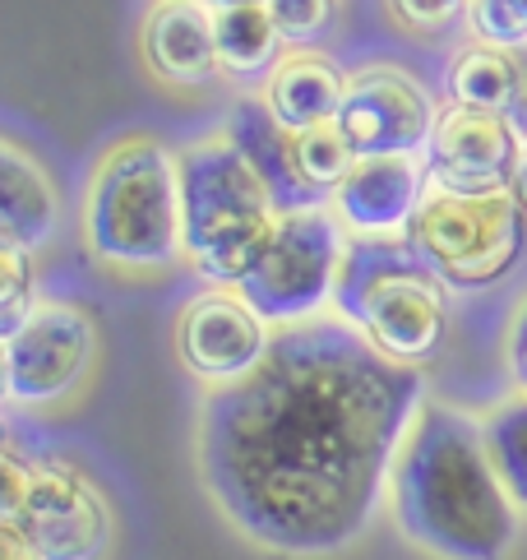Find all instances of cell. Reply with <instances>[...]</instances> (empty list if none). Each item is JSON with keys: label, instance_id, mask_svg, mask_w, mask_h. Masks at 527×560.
I'll list each match as a JSON object with an SVG mask.
<instances>
[{"label": "cell", "instance_id": "7", "mask_svg": "<svg viewBox=\"0 0 527 560\" xmlns=\"http://www.w3.org/2000/svg\"><path fill=\"white\" fill-rule=\"evenodd\" d=\"M408 242L449 288H481L504 278L523 255L527 209L514 190H495V195L431 190Z\"/></svg>", "mask_w": 527, "mask_h": 560}, {"label": "cell", "instance_id": "29", "mask_svg": "<svg viewBox=\"0 0 527 560\" xmlns=\"http://www.w3.org/2000/svg\"><path fill=\"white\" fill-rule=\"evenodd\" d=\"M518 66H523V97H518V107H514V116H510V121L527 130V47L518 51Z\"/></svg>", "mask_w": 527, "mask_h": 560}, {"label": "cell", "instance_id": "28", "mask_svg": "<svg viewBox=\"0 0 527 560\" xmlns=\"http://www.w3.org/2000/svg\"><path fill=\"white\" fill-rule=\"evenodd\" d=\"M0 560H47L14 524H0Z\"/></svg>", "mask_w": 527, "mask_h": 560}, {"label": "cell", "instance_id": "22", "mask_svg": "<svg viewBox=\"0 0 527 560\" xmlns=\"http://www.w3.org/2000/svg\"><path fill=\"white\" fill-rule=\"evenodd\" d=\"M28 255L33 250L0 242V338L14 334L37 311V283H33Z\"/></svg>", "mask_w": 527, "mask_h": 560}, {"label": "cell", "instance_id": "17", "mask_svg": "<svg viewBox=\"0 0 527 560\" xmlns=\"http://www.w3.org/2000/svg\"><path fill=\"white\" fill-rule=\"evenodd\" d=\"M227 130L241 149H246V158L259 167L264 186L273 190V205L278 213H292V209H311L315 205V190L301 182L296 172V149H292V130L278 126V116L264 107V97H241V103L232 107L227 116Z\"/></svg>", "mask_w": 527, "mask_h": 560}, {"label": "cell", "instance_id": "10", "mask_svg": "<svg viewBox=\"0 0 527 560\" xmlns=\"http://www.w3.org/2000/svg\"><path fill=\"white\" fill-rule=\"evenodd\" d=\"M523 139L510 116L449 103L425 144V176L444 195H495L514 190Z\"/></svg>", "mask_w": 527, "mask_h": 560}, {"label": "cell", "instance_id": "6", "mask_svg": "<svg viewBox=\"0 0 527 560\" xmlns=\"http://www.w3.org/2000/svg\"><path fill=\"white\" fill-rule=\"evenodd\" d=\"M342 255H348V228L333 218V209L311 205L278 213L269 246H264L259 265L241 278L236 292L273 329L306 325V319L333 311Z\"/></svg>", "mask_w": 527, "mask_h": 560}, {"label": "cell", "instance_id": "14", "mask_svg": "<svg viewBox=\"0 0 527 560\" xmlns=\"http://www.w3.org/2000/svg\"><path fill=\"white\" fill-rule=\"evenodd\" d=\"M144 66L172 89H199L218 66V10L209 0H153L139 28Z\"/></svg>", "mask_w": 527, "mask_h": 560}, {"label": "cell", "instance_id": "27", "mask_svg": "<svg viewBox=\"0 0 527 560\" xmlns=\"http://www.w3.org/2000/svg\"><path fill=\"white\" fill-rule=\"evenodd\" d=\"M510 366H514V380H518V389L527 394V302L518 306L514 325H510Z\"/></svg>", "mask_w": 527, "mask_h": 560}, {"label": "cell", "instance_id": "15", "mask_svg": "<svg viewBox=\"0 0 527 560\" xmlns=\"http://www.w3.org/2000/svg\"><path fill=\"white\" fill-rule=\"evenodd\" d=\"M60 228V195L47 167L37 158L0 139V242H14L24 250H43Z\"/></svg>", "mask_w": 527, "mask_h": 560}, {"label": "cell", "instance_id": "19", "mask_svg": "<svg viewBox=\"0 0 527 560\" xmlns=\"http://www.w3.org/2000/svg\"><path fill=\"white\" fill-rule=\"evenodd\" d=\"M282 33L269 5H236L218 10V66L236 79H259L282 61Z\"/></svg>", "mask_w": 527, "mask_h": 560}, {"label": "cell", "instance_id": "5", "mask_svg": "<svg viewBox=\"0 0 527 560\" xmlns=\"http://www.w3.org/2000/svg\"><path fill=\"white\" fill-rule=\"evenodd\" d=\"M444 278L417 255L408 236L394 242H366L348 236V255L338 269L333 315L348 319L356 334L394 357V362H431L449 325V296Z\"/></svg>", "mask_w": 527, "mask_h": 560}, {"label": "cell", "instance_id": "3", "mask_svg": "<svg viewBox=\"0 0 527 560\" xmlns=\"http://www.w3.org/2000/svg\"><path fill=\"white\" fill-rule=\"evenodd\" d=\"M84 246L120 273H153L186 259L180 153L153 135H126L97 158L84 190Z\"/></svg>", "mask_w": 527, "mask_h": 560}, {"label": "cell", "instance_id": "24", "mask_svg": "<svg viewBox=\"0 0 527 560\" xmlns=\"http://www.w3.org/2000/svg\"><path fill=\"white\" fill-rule=\"evenodd\" d=\"M288 47H311L333 28L338 0H264Z\"/></svg>", "mask_w": 527, "mask_h": 560}, {"label": "cell", "instance_id": "21", "mask_svg": "<svg viewBox=\"0 0 527 560\" xmlns=\"http://www.w3.org/2000/svg\"><path fill=\"white\" fill-rule=\"evenodd\" d=\"M292 149H296L301 182H306L315 195H333L342 182H348V172L356 167V149L348 144V135H342L338 116H333V121L311 126V130H296L292 135Z\"/></svg>", "mask_w": 527, "mask_h": 560}, {"label": "cell", "instance_id": "30", "mask_svg": "<svg viewBox=\"0 0 527 560\" xmlns=\"http://www.w3.org/2000/svg\"><path fill=\"white\" fill-rule=\"evenodd\" d=\"M514 195L523 199V209H527V139H523V153H518V172H514Z\"/></svg>", "mask_w": 527, "mask_h": 560}, {"label": "cell", "instance_id": "20", "mask_svg": "<svg viewBox=\"0 0 527 560\" xmlns=\"http://www.w3.org/2000/svg\"><path fill=\"white\" fill-rule=\"evenodd\" d=\"M481 427H485V450L495 458L500 482L510 487L518 510H527V394L495 404L481 417Z\"/></svg>", "mask_w": 527, "mask_h": 560}, {"label": "cell", "instance_id": "4", "mask_svg": "<svg viewBox=\"0 0 527 560\" xmlns=\"http://www.w3.org/2000/svg\"><path fill=\"white\" fill-rule=\"evenodd\" d=\"M186 265L209 288H241L278 228L273 190L227 130L180 149Z\"/></svg>", "mask_w": 527, "mask_h": 560}, {"label": "cell", "instance_id": "2", "mask_svg": "<svg viewBox=\"0 0 527 560\" xmlns=\"http://www.w3.org/2000/svg\"><path fill=\"white\" fill-rule=\"evenodd\" d=\"M389 505L398 533L435 560H504L523 510L500 482L485 427L449 404H421L398 450Z\"/></svg>", "mask_w": 527, "mask_h": 560}, {"label": "cell", "instance_id": "18", "mask_svg": "<svg viewBox=\"0 0 527 560\" xmlns=\"http://www.w3.org/2000/svg\"><path fill=\"white\" fill-rule=\"evenodd\" d=\"M449 97L458 107H477V112H495V116H514L518 97H523V66L518 51L504 47H485L472 43L454 56L449 66Z\"/></svg>", "mask_w": 527, "mask_h": 560}, {"label": "cell", "instance_id": "9", "mask_svg": "<svg viewBox=\"0 0 527 560\" xmlns=\"http://www.w3.org/2000/svg\"><path fill=\"white\" fill-rule=\"evenodd\" d=\"M435 121H440V107L408 70L366 66L348 74L338 126L348 135V144L356 149V158L425 153Z\"/></svg>", "mask_w": 527, "mask_h": 560}, {"label": "cell", "instance_id": "23", "mask_svg": "<svg viewBox=\"0 0 527 560\" xmlns=\"http://www.w3.org/2000/svg\"><path fill=\"white\" fill-rule=\"evenodd\" d=\"M468 28L485 47L523 51L527 47V0H468Z\"/></svg>", "mask_w": 527, "mask_h": 560}, {"label": "cell", "instance_id": "11", "mask_svg": "<svg viewBox=\"0 0 527 560\" xmlns=\"http://www.w3.org/2000/svg\"><path fill=\"white\" fill-rule=\"evenodd\" d=\"M273 348V325L236 288L199 292L176 315V357L204 385L246 380Z\"/></svg>", "mask_w": 527, "mask_h": 560}, {"label": "cell", "instance_id": "12", "mask_svg": "<svg viewBox=\"0 0 527 560\" xmlns=\"http://www.w3.org/2000/svg\"><path fill=\"white\" fill-rule=\"evenodd\" d=\"M14 528L47 560H97L112 547L107 500L70 464H33V487Z\"/></svg>", "mask_w": 527, "mask_h": 560}, {"label": "cell", "instance_id": "31", "mask_svg": "<svg viewBox=\"0 0 527 560\" xmlns=\"http://www.w3.org/2000/svg\"><path fill=\"white\" fill-rule=\"evenodd\" d=\"M213 10H236V5H264V0H209Z\"/></svg>", "mask_w": 527, "mask_h": 560}, {"label": "cell", "instance_id": "25", "mask_svg": "<svg viewBox=\"0 0 527 560\" xmlns=\"http://www.w3.org/2000/svg\"><path fill=\"white\" fill-rule=\"evenodd\" d=\"M389 10L398 14V24L417 33H440L458 19H468V0H389Z\"/></svg>", "mask_w": 527, "mask_h": 560}, {"label": "cell", "instance_id": "26", "mask_svg": "<svg viewBox=\"0 0 527 560\" xmlns=\"http://www.w3.org/2000/svg\"><path fill=\"white\" fill-rule=\"evenodd\" d=\"M28 487H33V464H24L14 450H5L0 454V524H14L19 518Z\"/></svg>", "mask_w": 527, "mask_h": 560}, {"label": "cell", "instance_id": "8", "mask_svg": "<svg viewBox=\"0 0 527 560\" xmlns=\"http://www.w3.org/2000/svg\"><path fill=\"white\" fill-rule=\"evenodd\" d=\"M97 357V329L79 302H37L14 334L0 338V389L5 404L47 408L84 385Z\"/></svg>", "mask_w": 527, "mask_h": 560}, {"label": "cell", "instance_id": "13", "mask_svg": "<svg viewBox=\"0 0 527 560\" xmlns=\"http://www.w3.org/2000/svg\"><path fill=\"white\" fill-rule=\"evenodd\" d=\"M425 195H431L425 158L421 153H389V158H356L348 182H342L329 199H333V218L348 228V236L394 242V236L412 232Z\"/></svg>", "mask_w": 527, "mask_h": 560}, {"label": "cell", "instance_id": "16", "mask_svg": "<svg viewBox=\"0 0 527 560\" xmlns=\"http://www.w3.org/2000/svg\"><path fill=\"white\" fill-rule=\"evenodd\" d=\"M348 93V74H338L329 56L311 47H292L264 79V107L278 116V126L311 130L319 121H333Z\"/></svg>", "mask_w": 527, "mask_h": 560}, {"label": "cell", "instance_id": "1", "mask_svg": "<svg viewBox=\"0 0 527 560\" xmlns=\"http://www.w3.org/2000/svg\"><path fill=\"white\" fill-rule=\"evenodd\" d=\"M425 404L417 366L384 357L333 311L273 329L269 357L199 408L195 464L246 542L333 556L375 524Z\"/></svg>", "mask_w": 527, "mask_h": 560}]
</instances>
